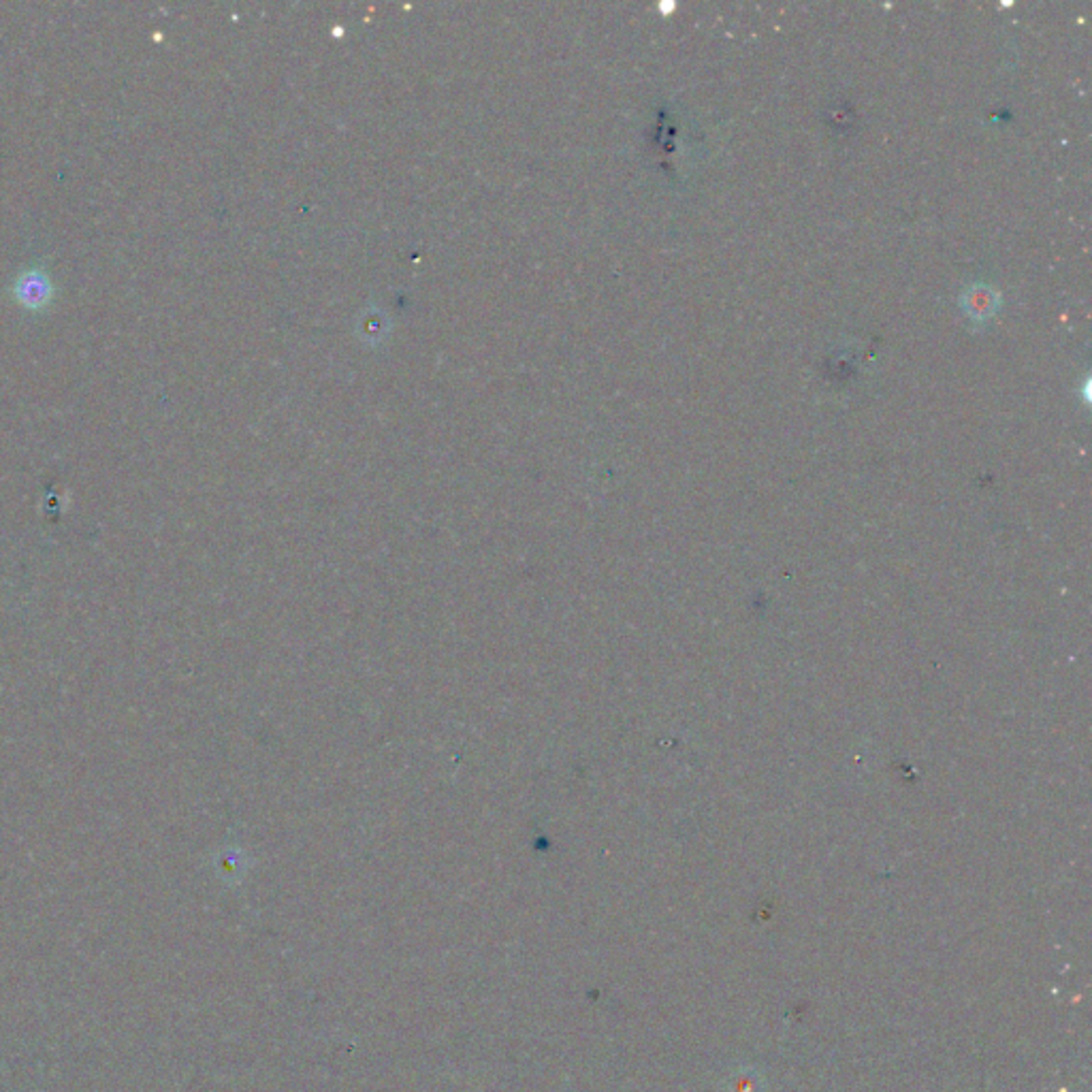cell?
Wrapping results in <instances>:
<instances>
[{"instance_id": "1", "label": "cell", "mask_w": 1092, "mask_h": 1092, "mask_svg": "<svg viewBox=\"0 0 1092 1092\" xmlns=\"http://www.w3.org/2000/svg\"><path fill=\"white\" fill-rule=\"evenodd\" d=\"M51 294H54V286H51L49 277L43 272L30 270V272H24L20 277H17L15 299L20 301L22 306L30 308V310L43 308L51 299Z\"/></svg>"}]
</instances>
